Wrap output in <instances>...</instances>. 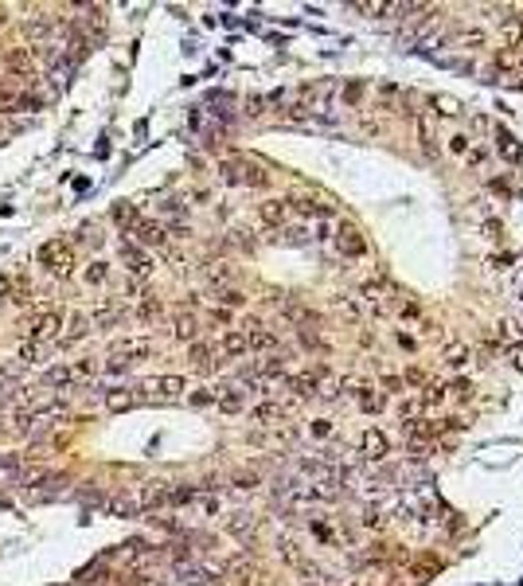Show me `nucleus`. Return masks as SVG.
I'll use <instances>...</instances> for the list:
<instances>
[{
	"mask_svg": "<svg viewBox=\"0 0 523 586\" xmlns=\"http://www.w3.org/2000/svg\"><path fill=\"white\" fill-rule=\"evenodd\" d=\"M24 332L31 337V344H47V340L63 337V313L55 305H36L24 321Z\"/></svg>",
	"mask_w": 523,
	"mask_h": 586,
	"instance_id": "obj_1",
	"label": "nucleus"
},
{
	"mask_svg": "<svg viewBox=\"0 0 523 586\" xmlns=\"http://www.w3.org/2000/svg\"><path fill=\"white\" fill-rule=\"evenodd\" d=\"M36 259H40V266H47L51 274H63V278H67L70 266H75V250H70L63 239H51V242H43V247H40Z\"/></svg>",
	"mask_w": 523,
	"mask_h": 586,
	"instance_id": "obj_2",
	"label": "nucleus"
},
{
	"mask_svg": "<svg viewBox=\"0 0 523 586\" xmlns=\"http://www.w3.org/2000/svg\"><path fill=\"white\" fill-rule=\"evenodd\" d=\"M118 250H121V262H125V270H129L137 282H145L148 274H153V262H148V254H145V250H141L133 239H121Z\"/></svg>",
	"mask_w": 523,
	"mask_h": 586,
	"instance_id": "obj_3",
	"label": "nucleus"
},
{
	"mask_svg": "<svg viewBox=\"0 0 523 586\" xmlns=\"http://www.w3.org/2000/svg\"><path fill=\"white\" fill-rule=\"evenodd\" d=\"M129 235H133V242H137L141 250H145V247H157V250L168 247V231L160 227V223H153V219H141V223L129 231Z\"/></svg>",
	"mask_w": 523,
	"mask_h": 586,
	"instance_id": "obj_4",
	"label": "nucleus"
},
{
	"mask_svg": "<svg viewBox=\"0 0 523 586\" xmlns=\"http://www.w3.org/2000/svg\"><path fill=\"white\" fill-rule=\"evenodd\" d=\"M336 247H340V254H348V259H359L367 250L364 235H359L356 223H340V231H336Z\"/></svg>",
	"mask_w": 523,
	"mask_h": 586,
	"instance_id": "obj_5",
	"label": "nucleus"
},
{
	"mask_svg": "<svg viewBox=\"0 0 523 586\" xmlns=\"http://www.w3.org/2000/svg\"><path fill=\"white\" fill-rule=\"evenodd\" d=\"M286 211H293V215H320V219H328L332 215V199H309V196H301V199H286Z\"/></svg>",
	"mask_w": 523,
	"mask_h": 586,
	"instance_id": "obj_6",
	"label": "nucleus"
},
{
	"mask_svg": "<svg viewBox=\"0 0 523 586\" xmlns=\"http://www.w3.org/2000/svg\"><path fill=\"white\" fill-rule=\"evenodd\" d=\"M320 376H325V368H313V371H301V376H289V387H293L297 399H313V395H320Z\"/></svg>",
	"mask_w": 523,
	"mask_h": 586,
	"instance_id": "obj_7",
	"label": "nucleus"
},
{
	"mask_svg": "<svg viewBox=\"0 0 523 586\" xmlns=\"http://www.w3.org/2000/svg\"><path fill=\"white\" fill-rule=\"evenodd\" d=\"M247 348L250 352H277V332H270V328H262L258 321H250L247 325Z\"/></svg>",
	"mask_w": 523,
	"mask_h": 586,
	"instance_id": "obj_8",
	"label": "nucleus"
},
{
	"mask_svg": "<svg viewBox=\"0 0 523 586\" xmlns=\"http://www.w3.org/2000/svg\"><path fill=\"white\" fill-rule=\"evenodd\" d=\"M137 391H133V387H109L106 391V410H109V415H125V410H133V407H137Z\"/></svg>",
	"mask_w": 523,
	"mask_h": 586,
	"instance_id": "obj_9",
	"label": "nucleus"
},
{
	"mask_svg": "<svg viewBox=\"0 0 523 586\" xmlns=\"http://www.w3.org/2000/svg\"><path fill=\"white\" fill-rule=\"evenodd\" d=\"M141 391H157L160 399H180L188 391V383L180 376H160V379H153V383H141Z\"/></svg>",
	"mask_w": 523,
	"mask_h": 586,
	"instance_id": "obj_10",
	"label": "nucleus"
},
{
	"mask_svg": "<svg viewBox=\"0 0 523 586\" xmlns=\"http://www.w3.org/2000/svg\"><path fill=\"white\" fill-rule=\"evenodd\" d=\"M223 571H227V575H231V583H238V586H254V583H258V566L250 563L247 555L231 559V563L223 566Z\"/></svg>",
	"mask_w": 523,
	"mask_h": 586,
	"instance_id": "obj_11",
	"label": "nucleus"
},
{
	"mask_svg": "<svg viewBox=\"0 0 523 586\" xmlns=\"http://www.w3.org/2000/svg\"><path fill=\"white\" fill-rule=\"evenodd\" d=\"M106 512L109 516H141V500H137V493H118V497H109L106 500Z\"/></svg>",
	"mask_w": 523,
	"mask_h": 586,
	"instance_id": "obj_12",
	"label": "nucleus"
},
{
	"mask_svg": "<svg viewBox=\"0 0 523 586\" xmlns=\"http://www.w3.org/2000/svg\"><path fill=\"white\" fill-rule=\"evenodd\" d=\"M121 317H125V309H121L114 298H106L98 309H94V317H90V328H109V325H118Z\"/></svg>",
	"mask_w": 523,
	"mask_h": 586,
	"instance_id": "obj_13",
	"label": "nucleus"
},
{
	"mask_svg": "<svg viewBox=\"0 0 523 586\" xmlns=\"http://www.w3.org/2000/svg\"><path fill=\"white\" fill-rule=\"evenodd\" d=\"M118 356L129 360V364H133V360L153 356V340H148V337H129V340H121V344H118Z\"/></svg>",
	"mask_w": 523,
	"mask_h": 586,
	"instance_id": "obj_14",
	"label": "nucleus"
},
{
	"mask_svg": "<svg viewBox=\"0 0 523 586\" xmlns=\"http://www.w3.org/2000/svg\"><path fill=\"white\" fill-rule=\"evenodd\" d=\"M219 352L227 360H238V356H247L250 348H247V332H238V328H231V332H223L219 337Z\"/></svg>",
	"mask_w": 523,
	"mask_h": 586,
	"instance_id": "obj_15",
	"label": "nucleus"
},
{
	"mask_svg": "<svg viewBox=\"0 0 523 586\" xmlns=\"http://www.w3.org/2000/svg\"><path fill=\"white\" fill-rule=\"evenodd\" d=\"M20 477H24V457L0 454V485H20Z\"/></svg>",
	"mask_w": 523,
	"mask_h": 586,
	"instance_id": "obj_16",
	"label": "nucleus"
},
{
	"mask_svg": "<svg viewBox=\"0 0 523 586\" xmlns=\"http://www.w3.org/2000/svg\"><path fill=\"white\" fill-rule=\"evenodd\" d=\"M172 337L176 340H188V344H196V337H199V321H196V313H176V321H172Z\"/></svg>",
	"mask_w": 523,
	"mask_h": 586,
	"instance_id": "obj_17",
	"label": "nucleus"
},
{
	"mask_svg": "<svg viewBox=\"0 0 523 586\" xmlns=\"http://www.w3.org/2000/svg\"><path fill=\"white\" fill-rule=\"evenodd\" d=\"M258 219H262L266 227H281V223H286V199H262V203H258Z\"/></svg>",
	"mask_w": 523,
	"mask_h": 586,
	"instance_id": "obj_18",
	"label": "nucleus"
},
{
	"mask_svg": "<svg viewBox=\"0 0 523 586\" xmlns=\"http://www.w3.org/2000/svg\"><path fill=\"white\" fill-rule=\"evenodd\" d=\"M286 415H289V410L281 407V403H258V407L250 410V418H254V422H262V426H274V422H281Z\"/></svg>",
	"mask_w": 523,
	"mask_h": 586,
	"instance_id": "obj_19",
	"label": "nucleus"
},
{
	"mask_svg": "<svg viewBox=\"0 0 523 586\" xmlns=\"http://www.w3.org/2000/svg\"><path fill=\"white\" fill-rule=\"evenodd\" d=\"M254 527H258V520L250 516V512H231V516H227V532H231V536H238V539L254 536Z\"/></svg>",
	"mask_w": 523,
	"mask_h": 586,
	"instance_id": "obj_20",
	"label": "nucleus"
},
{
	"mask_svg": "<svg viewBox=\"0 0 523 586\" xmlns=\"http://www.w3.org/2000/svg\"><path fill=\"white\" fill-rule=\"evenodd\" d=\"M176 575H180V583H184V586H211V583H215L211 571H203V566H196V563L176 566Z\"/></svg>",
	"mask_w": 523,
	"mask_h": 586,
	"instance_id": "obj_21",
	"label": "nucleus"
},
{
	"mask_svg": "<svg viewBox=\"0 0 523 586\" xmlns=\"http://www.w3.org/2000/svg\"><path fill=\"white\" fill-rule=\"evenodd\" d=\"M43 383L55 391H70L75 387V376H70V364H55V368H47V376H43Z\"/></svg>",
	"mask_w": 523,
	"mask_h": 586,
	"instance_id": "obj_22",
	"label": "nucleus"
},
{
	"mask_svg": "<svg viewBox=\"0 0 523 586\" xmlns=\"http://www.w3.org/2000/svg\"><path fill=\"white\" fill-rule=\"evenodd\" d=\"M364 454L371 457V461H379V457H387V434L383 430H364Z\"/></svg>",
	"mask_w": 523,
	"mask_h": 586,
	"instance_id": "obj_23",
	"label": "nucleus"
},
{
	"mask_svg": "<svg viewBox=\"0 0 523 586\" xmlns=\"http://www.w3.org/2000/svg\"><path fill=\"white\" fill-rule=\"evenodd\" d=\"M86 332H90V317H86V313H70L67 337H59V344H75V340H82Z\"/></svg>",
	"mask_w": 523,
	"mask_h": 586,
	"instance_id": "obj_24",
	"label": "nucleus"
},
{
	"mask_svg": "<svg viewBox=\"0 0 523 586\" xmlns=\"http://www.w3.org/2000/svg\"><path fill=\"white\" fill-rule=\"evenodd\" d=\"M352 395H356V399H359V407L371 410V415H375V410H383V403H387V399L379 395L375 387H367V383H356V391H352Z\"/></svg>",
	"mask_w": 523,
	"mask_h": 586,
	"instance_id": "obj_25",
	"label": "nucleus"
},
{
	"mask_svg": "<svg viewBox=\"0 0 523 586\" xmlns=\"http://www.w3.org/2000/svg\"><path fill=\"white\" fill-rule=\"evenodd\" d=\"M109 215H114V223H118V227H125V231H133L141 223V211H137V203H118V208L109 211Z\"/></svg>",
	"mask_w": 523,
	"mask_h": 586,
	"instance_id": "obj_26",
	"label": "nucleus"
},
{
	"mask_svg": "<svg viewBox=\"0 0 523 586\" xmlns=\"http://www.w3.org/2000/svg\"><path fill=\"white\" fill-rule=\"evenodd\" d=\"M445 368H465V364H469V344H461V340H453V344H445Z\"/></svg>",
	"mask_w": 523,
	"mask_h": 586,
	"instance_id": "obj_27",
	"label": "nucleus"
},
{
	"mask_svg": "<svg viewBox=\"0 0 523 586\" xmlns=\"http://www.w3.org/2000/svg\"><path fill=\"white\" fill-rule=\"evenodd\" d=\"M215 403H219V410H223V415H235V410H242V403H247V395H242L238 387H227L223 395H215Z\"/></svg>",
	"mask_w": 523,
	"mask_h": 586,
	"instance_id": "obj_28",
	"label": "nucleus"
},
{
	"mask_svg": "<svg viewBox=\"0 0 523 586\" xmlns=\"http://www.w3.org/2000/svg\"><path fill=\"white\" fill-rule=\"evenodd\" d=\"M254 376H258V379H274V376H286V360H281V356H266V360H258Z\"/></svg>",
	"mask_w": 523,
	"mask_h": 586,
	"instance_id": "obj_29",
	"label": "nucleus"
},
{
	"mask_svg": "<svg viewBox=\"0 0 523 586\" xmlns=\"http://www.w3.org/2000/svg\"><path fill=\"white\" fill-rule=\"evenodd\" d=\"M211 356H215V352H211V344H203V340H196V344L188 348V360H192V364H196L199 371H208L211 364H215V360H211Z\"/></svg>",
	"mask_w": 523,
	"mask_h": 586,
	"instance_id": "obj_30",
	"label": "nucleus"
},
{
	"mask_svg": "<svg viewBox=\"0 0 523 586\" xmlns=\"http://www.w3.org/2000/svg\"><path fill=\"white\" fill-rule=\"evenodd\" d=\"M500 40H504V47H520V40H523V20H520V16H512V20H504V28H500Z\"/></svg>",
	"mask_w": 523,
	"mask_h": 586,
	"instance_id": "obj_31",
	"label": "nucleus"
},
{
	"mask_svg": "<svg viewBox=\"0 0 523 586\" xmlns=\"http://www.w3.org/2000/svg\"><path fill=\"white\" fill-rule=\"evenodd\" d=\"M4 67H8V70H16V75H24V70L31 67V55H28L24 47H12L8 55H4Z\"/></svg>",
	"mask_w": 523,
	"mask_h": 586,
	"instance_id": "obj_32",
	"label": "nucleus"
},
{
	"mask_svg": "<svg viewBox=\"0 0 523 586\" xmlns=\"http://www.w3.org/2000/svg\"><path fill=\"white\" fill-rule=\"evenodd\" d=\"M231 278H235V266H227V262H211V266H208V282H211V286H227Z\"/></svg>",
	"mask_w": 523,
	"mask_h": 586,
	"instance_id": "obj_33",
	"label": "nucleus"
},
{
	"mask_svg": "<svg viewBox=\"0 0 523 586\" xmlns=\"http://www.w3.org/2000/svg\"><path fill=\"white\" fill-rule=\"evenodd\" d=\"M442 403H445V387H442V383H426L418 407H442Z\"/></svg>",
	"mask_w": 523,
	"mask_h": 586,
	"instance_id": "obj_34",
	"label": "nucleus"
},
{
	"mask_svg": "<svg viewBox=\"0 0 523 586\" xmlns=\"http://www.w3.org/2000/svg\"><path fill=\"white\" fill-rule=\"evenodd\" d=\"M70 75H75V59H59V55H55V63H51V70H47V79H51V82H67Z\"/></svg>",
	"mask_w": 523,
	"mask_h": 586,
	"instance_id": "obj_35",
	"label": "nucleus"
},
{
	"mask_svg": "<svg viewBox=\"0 0 523 586\" xmlns=\"http://www.w3.org/2000/svg\"><path fill=\"white\" fill-rule=\"evenodd\" d=\"M98 360H75V364H70V376H75V383H79V379H94L98 376Z\"/></svg>",
	"mask_w": 523,
	"mask_h": 586,
	"instance_id": "obj_36",
	"label": "nucleus"
},
{
	"mask_svg": "<svg viewBox=\"0 0 523 586\" xmlns=\"http://www.w3.org/2000/svg\"><path fill=\"white\" fill-rule=\"evenodd\" d=\"M20 364L24 368H31V364H43V344H20Z\"/></svg>",
	"mask_w": 523,
	"mask_h": 586,
	"instance_id": "obj_37",
	"label": "nucleus"
},
{
	"mask_svg": "<svg viewBox=\"0 0 523 586\" xmlns=\"http://www.w3.org/2000/svg\"><path fill=\"white\" fill-rule=\"evenodd\" d=\"M160 313H164V305H160L157 298H145V301L137 305V317H141V321H157Z\"/></svg>",
	"mask_w": 523,
	"mask_h": 586,
	"instance_id": "obj_38",
	"label": "nucleus"
},
{
	"mask_svg": "<svg viewBox=\"0 0 523 586\" xmlns=\"http://www.w3.org/2000/svg\"><path fill=\"white\" fill-rule=\"evenodd\" d=\"M364 298L371 301V305H383V298H387V289H383V282H364Z\"/></svg>",
	"mask_w": 523,
	"mask_h": 586,
	"instance_id": "obj_39",
	"label": "nucleus"
},
{
	"mask_svg": "<svg viewBox=\"0 0 523 586\" xmlns=\"http://www.w3.org/2000/svg\"><path fill=\"white\" fill-rule=\"evenodd\" d=\"M231 485L242 488V493H250V488L262 485V477H258V473H235V477H231Z\"/></svg>",
	"mask_w": 523,
	"mask_h": 586,
	"instance_id": "obj_40",
	"label": "nucleus"
},
{
	"mask_svg": "<svg viewBox=\"0 0 523 586\" xmlns=\"http://www.w3.org/2000/svg\"><path fill=\"white\" fill-rule=\"evenodd\" d=\"M106 278H109L106 262H90V266H86V282H90V286H102Z\"/></svg>",
	"mask_w": 523,
	"mask_h": 586,
	"instance_id": "obj_41",
	"label": "nucleus"
},
{
	"mask_svg": "<svg viewBox=\"0 0 523 586\" xmlns=\"http://www.w3.org/2000/svg\"><path fill=\"white\" fill-rule=\"evenodd\" d=\"M496 137H500V153H504V157H520V145H515V137H508V133H504V130H496Z\"/></svg>",
	"mask_w": 523,
	"mask_h": 586,
	"instance_id": "obj_42",
	"label": "nucleus"
},
{
	"mask_svg": "<svg viewBox=\"0 0 523 586\" xmlns=\"http://www.w3.org/2000/svg\"><path fill=\"white\" fill-rule=\"evenodd\" d=\"M188 403H192V407H211V403H215V395H211L208 387H199V391H192V395H188Z\"/></svg>",
	"mask_w": 523,
	"mask_h": 586,
	"instance_id": "obj_43",
	"label": "nucleus"
},
{
	"mask_svg": "<svg viewBox=\"0 0 523 586\" xmlns=\"http://www.w3.org/2000/svg\"><path fill=\"white\" fill-rule=\"evenodd\" d=\"M219 301H223V305H231V309H238L247 298H242L238 289H231V286H227V289H219Z\"/></svg>",
	"mask_w": 523,
	"mask_h": 586,
	"instance_id": "obj_44",
	"label": "nucleus"
},
{
	"mask_svg": "<svg viewBox=\"0 0 523 586\" xmlns=\"http://www.w3.org/2000/svg\"><path fill=\"white\" fill-rule=\"evenodd\" d=\"M121 586H164V583L153 575H129V578H121Z\"/></svg>",
	"mask_w": 523,
	"mask_h": 586,
	"instance_id": "obj_45",
	"label": "nucleus"
},
{
	"mask_svg": "<svg viewBox=\"0 0 523 586\" xmlns=\"http://www.w3.org/2000/svg\"><path fill=\"white\" fill-rule=\"evenodd\" d=\"M106 371H109V376H121V371H129V360H121L118 352H114V356L106 360Z\"/></svg>",
	"mask_w": 523,
	"mask_h": 586,
	"instance_id": "obj_46",
	"label": "nucleus"
},
{
	"mask_svg": "<svg viewBox=\"0 0 523 586\" xmlns=\"http://www.w3.org/2000/svg\"><path fill=\"white\" fill-rule=\"evenodd\" d=\"M297 332H301V344H305V348H325V340L316 337L313 328H297Z\"/></svg>",
	"mask_w": 523,
	"mask_h": 586,
	"instance_id": "obj_47",
	"label": "nucleus"
},
{
	"mask_svg": "<svg viewBox=\"0 0 523 586\" xmlns=\"http://www.w3.org/2000/svg\"><path fill=\"white\" fill-rule=\"evenodd\" d=\"M445 391H453L457 399H469L473 395V383H469V379H453V387H445Z\"/></svg>",
	"mask_w": 523,
	"mask_h": 586,
	"instance_id": "obj_48",
	"label": "nucleus"
},
{
	"mask_svg": "<svg viewBox=\"0 0 523 586\" xmlns=\"http://www.w3.org/2000/svg\"><path fill=\"white\" fill-rule=\"evenodd\" d=\"M398 391H403V379H398V376H383V399L387 395H398Z\"/></svg>",
	"mask_w": 523,
	"mask_h": 586,
	"instance_id": "obj_49",
	"label": "nucleus"
},
{
	"mask_svg": "<svg viewBox=\"0 0 523 586\" xmlns=\"http://www.w3.org/2000/svg\"><path fill=\"white\" fill-rule=\"evenodd\" d=\"M364 527H383V512H379V508H367V512H364Z\"/></svg>",
	"mask_w": 523,
	"mask_h": 586,
	"instance_id": "obj_50",
	"label": "nucleus"
},
{
	"mask_svg": "<svg viewBox=\"0 0 523 586\" xmlns=\"http://www.w3.org/2000/svg\"><path fill=\"white\" fill-rule=\"evenodd\" d=\"M508 360H512L515 371H523V344H512V348H508Z\"/></svg>",
	"mask_w": 523,
	"mask_h": 586,
	"instance_id": "obj_51",
	"label": "nucleus"
},
{
	"mask_svg": "<svg viewBox=\"0 0 523 586\" xmlns=\"http://www.w3.org/2000/svg\"><path fill=\"white\" fill-rule=\"evenodd\" d=\"M403 383H410V387H426V376H422V368H410L406 371V379Z\"/></svg>",
	"mask_w": 523,
	"mask_h": 586,
	"instance_id": "obj_52",
	"label": "nucleus"
},
{
	"mask_svg": "<svg viewBox=\"0 0 523 586\" xmlns=\"http://www.w3.org/2000/svg\"><path fill=\"white\" fill-rule=\"evenodd\" d=\"M461 43H465V47H484V36H481V31H465Z\"/></svg>",
	"mask_w": 523,
	"mask_h": 586,
	"instance_id": "obj_53",
	"label": "nucleus"
},
{
	"mask_svg": "<svg viewBox=\"0 0 523 586\" xmlns=\"http://www.w3.org/2000/svg\"><path fill=\"white\" fill-rule=\"evenodd\" d=\"M359 94H364V86H359V82H348V86H344V98H348V102H359Z\"/></svg>",
	"mask_w": 523,
	"mask_h": 586,
	"instance_id": "obj_54",
	"label": "nucleus"
},
{
	"mask_svg": "<svg viewBox=\"0 0 523 586\" xmlns=\"http://www.w3.org/2000/svg\"><path fill=\"white\" fill-rule=\"evenodd\" d=\"M313 434H316V438H328V434H332V422H325V418H320V422H313Z\"/></svg>",
	"mask_w": 523,
	"mask_h": 586,
	"instance_id": "obj_55",
	"label": "nucleus"
},
{
	"mask_svg": "<svg viewBox=\"0 0 523 586\" xmlns=\"http://www.w3.org/2000/svg\"><path fill=\"white\" fill-rule=\"evenodd\" d=\"M199 508H203L208 516H215V512H219V500H215V497H203V500H199Z\"/></svg>",
	"mask_w": 523,
	"mask_h": 586,
	"instance_id": "obj_56",
	"label": "nucleus"
},
{
	"mask_svg": "<svg viewBox=\"0 0 523 586\" xmlns=\"http://www.w3.org/2000/svg\"><path fill=\"white\" fill-rule=\"evenodd\" d=\"M410 454H414V457H426V454H430V442H410Z\"/></svg>",
	"mask_w": 523,
	"mask_h": 586,
	"instance_id": "obj_57",
	"label": "nucleus"
},
{
	"mask_svg": "<svg viewBox=\"0 0 523 586\" xmlns=\"http://www.w3.org/2000/svg\"><path fill=\"white\" fill-rule=\"evenodd\" d=\"M12 286H16V282H12L8 274H0V298H8V293H12Z\"/></svg>",
	"mask_w": 523,
	"mask_h": 586,
	"instance_id": "obj_58",
	"label": "nucleus"
},
{
	"mask_svg": "<svg viewBox=\"0 0 523 586\" xmlns=\"http://www.w3.org/2000/svg\"><path fill=\"white\" fill-rule=\"evenodd\" d=\"M211 321H215V325H227L231 313H227V309H211Z\"/></svg>",
	"mask_w": 523,
	"mask_h": 586,
	"instance_id": "obj_59",
	"label": "nucleus"
},
{
	"mask_svg": "<svg viewBox=\"0 0 523 586\" xmlns=\"http://www.w3.org/2000/svg\"><path fill=\"white\" fill-rule=\"evenodd\" d=\"M398 410H403V418H410V415H414V410H418V399H406V403H403V407H398Z\"/></svg>",
	"mask_w": 523,
	"mask_h": 586,
	"instance_id": "obj_60",
	"label": "nucleus"
},
{
	"mask_svg": "<svg viewBox=\"0 0 523 586\" xmlns=\"http://www.w3.org/2000/svg\"><path fill=\"white\" fill-rule=\"evenodd\" d=\"M437 106H442V114H457V102L453 98H437Z\"/></svg>",
	"mask_w": 523,
	"mask_h": 586,
	"instance_id": "obj_61",
	"label": "nucleus"
},
{
	"mask_svg": "<svg viewBox=\"0 0 523 586\" xmlns=\"http://www.w3.org/2000/svg\"><path fill=\"white\" fill-rule=\"evenodd\" d=\"M352 586H359V583H352Z\"/></svg>",
	"mask_w": 523,
	"mask_h": 586,
	"instance_id": "obj_62",
	"label": "nucleus"
}]
</instances>
